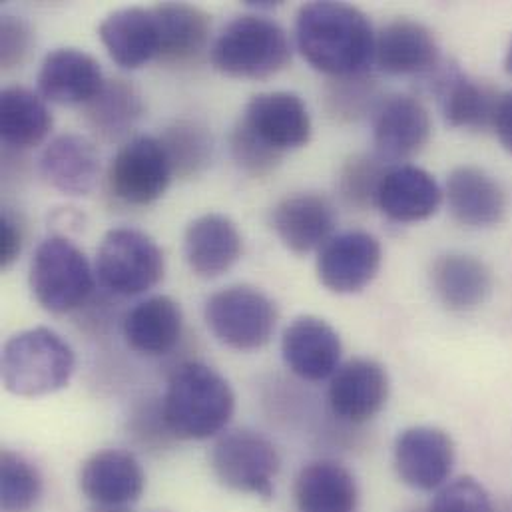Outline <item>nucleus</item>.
Wrapping results in <instances>:
<instances>
[{
	"label": "nucleus",
	"instance_id": "nucleus-28",
	"mask_svg": "<svg viewBox=\"0 0 512 512\" xmlns=\"http://www.w3.org/2000/svg\"><path fill=\"white\" fill-rule=\"evenodd\" d=\"M122 331L128 347L136 353L148 357L166 355L182 337V307L168 295L148 297L128 311Z\"/></svg>",
	"mask_w": 512,
	"mask_h": 512
},
{
	"label": "nucleus",
	"instance_id": "nucleus-33",
	"mask_svg": "<svg viewBox=\"0 0 512 512\" xmlns=\"http://www.w3.org/2000/svg\"><path fill=\"white\" fill-rule=\"evenodd\" d=\"M42 497L38 469L20 453L4 449L0 455V511L32 512Z\"/></svg>",
	"mask_w": 512,
	"mask_h": 512
},
{
	"label": "nucleus",
	"instance_id": "nucleus-34",
	"mask_svg": "<svg viewBox=\"0 0 512 512\" xmlns=\"http://www.w3.org/2000/svg\"><path fill=\"white\" fill-rule=\"evenodd\" d=\"M391 166H385L381 156H355L351 158L339 174L337 188L345 204L353 208H367L377 204V192L385 172Z\"/></svg>",
	"mask_w": 512,
	"mask_h": 512
},
{
	"label": "nucleus",
	"instance_id": "nucleus-30",
	"mask_svg": "<svg viewBox=\"0 0 512 512\" xmlns=\"http://www.w3.org/2000/svg\"><path fill=\"white\" fill-rule=\"evenodd\" d=\"M52 124V112L40 94L24 86H6L0 92V138L8 148L28 150L42 144Z\"/></svg>",
	"mask_w": 512,
	"mask_h": 512
},
{
	"label": "nucleus",
	"instance_id": "nucleus-22",
	"mask_svg": "<svg viewBox=\"0 0 512 512\" xmlns=\"http://www.w3.org/2000/svg\"><path fill=\"white\" fill-rule=\"evenodd\" d=\"M96 144L82 134H60L40 154V174L64 196H88L100 178Z\"/></svg>",
	"mask_w": 512,
	"mask_h": 512
},
{
	"label": "nucleus",
	"instance_id": "nucleus-29",
	"mask_svg": "<svg viewBox=\"0 0 512 512\" xmlns=\"http://www.w3.org/2000/svg\"><path fill=\"white\" fill-rule=\"evenodd\" d=\"M299 512H359V487L353 473L337 461L305 465L293 487Z\"/></svg>",
	"mask_w": 512,
	"mask_h": 512
},
{
	"label": "nucleus",
	"instance_id": "nucleus-41",
	"mask_svg": "<svg viewBox=\"0 0 512 512\" xmlns=\"http://www.w3.org/2000/svg\"><path fill=\"white\" fill-rule=\"evenodd\" d=\"M505 66H507V72L512 74V44L511 48H509V52H507V58H505Z\"/></svg>",
	"mask_w": 512,
	"mask_h": 512
},
{
	"label": "nucleus",
	"instance_id": "nucleus-17",
	"mask_svg": "<svg viewBox=\"0 0 512 512\" xmlns=\"http://www.w3.org/2000/svg\"><path fill=\"white\" fill-rule=\"evenodd\" d=\"M38 94L60 106H86L104 86L100 62L80 48L48 52L38 70Z\"/></svg>",
	"mask_w": 512,
	"mask_h": 512
},
{
	"label": "nucleus",
	"instance_id": "nucleus-11",
	"mask_svg": "<svg viewBox=\"0 0 512 512\" xmlns=\"http://www.w3.org/2000/svg\"><path fill=\"white\" fill-rule=\"evenodd\" d=\"M383 263L379 240L361 230L333 236L317 256L321 285L339 295L359 293L373 283Z\"/></svg>",
	"mask_w": 512,
	"mask_h": 512
},
{
	"label": "nucleus",
	"instance_id": "nucleus-31",
	"mask_svg": "<svg viewBox=\"0 0 512 512\" xmlns=\"http://www.w3.org/2000/svg\"><path fill=\"white\" fill-rule=\"evenodd\" d=\"M86 122L106 142H118L130 134L144 114L140 90L122 78L106 80L102 90L84 106Z\"/></svg>",
	"mask_w": 512,
	"mask_h": 512
},
{
	"label": "nucleus",
	"instance_id": "nucleus-19",
	"mask_svg": "<svg viewBox=\"0 0 512 512\" xmlns=\"http://www.w3.org/2000/svg\"><path fill=\"white\" fill-rule=\"evenodd\" d=\"M80 491L100 507H130L146 487V475L140 461L122 449H104L94 453L80 469Z\"/></svg>",
	"mask_w": 512,
	"mask_h": 512
},
{
	"label": "nucleus",
	"instance_id": "nucleus-20",
	"mask_svg": "<svg viewBox=\"0 0 512 512\" xmlns=\"http://www.w3.org/2000/svg\"><path fill=\"white\" fill-rule=\"evenodd\" d=\"M433 122L425 104L413 96H393L381 104L375 116L373 140L383 160H407L417 156L431 140Z\"/></svg>",
	"mask_w": 512,
	"mask_h": 512
},
{
	"label": "nucleus",
	"instance_id": "nucleus-6",
	"mask_svg": "<svg viewBox=\"0 0 512 512\" xmlns=\"http://www.w3.org/2000/svg\"><path fill=\"white\" fill-rule=\"evenodd\" d=\"M214 337L236 351L265 347L277 327L275 301L252 285H232L216 291L204 309Z\"/></svg>",
	"mask_w": 512,
	"mask_h": 512
},
{
	"label": "nucleus",
	"instance_id": "nucleus-42",
	"mask_svg": "<svg viewBox=\"0 0 512 512\" xmlns=\"http://www.w3.org/2000/svg\"><path fill=\"white\" fill-rule=\"evenodd\" d=\"M413 512H423V511H413Z\"/></svg>",
	"mask_w": 512,
	"mask_h": 512
},
{
	"label": "nucleus",
	"instance_id": "nucleus-18",
	"mask_svg": "<svg viewBox=\"0 0 512 512\" xmlns=\"http://www.w3.org/2000/svg\"><path fill=\"white\" fill-rule=\"evenodd\" d=\"M337 226L333 204L321 194H295L283 198L271 212V228L293 254L319 252Z\"/></svg>",
	"mask_w": 512,
	"mask_h": 512
},
{
	"label": "nucleus",
	"instance_id": "nucleus-40",
	"mask_svg": "<svg viewBox=\"0 0 512 512\" xmlns=\"http://www.w3.org/2000/svg\"><path fill=\"white\" fill-rule=\"evenodd\" d=\"M92 512H132L128 507H100V505H94Z\"/></svg>",
	"mask_w": 512,
	"mask_h": 512
},
{
	"label": "nucleus",
	"instance_id": "nucleus-26",
	"mask_svg": "<svg viewBox=\"0 0 512 512\" xmlns=\"http://www.w3.org/2000/svg\"><path fill=\"white\" fill-rule=\"evenodd\" d=\"M431 287L439 303L453 313L481 307L493 291L489 265L467 254H445L431 265Z\"/></svg>",
	"mask_w": 512,
	"mask_h": 512
},
{
	"label": "nucleus",
	"instance_id": "nucleus-4",
	"mask_svg": "<svg viewBox=\"0 0 512 512\" xmlns=\"http://www.w3.org/2000/svg\"><path fill=\"white\" fill-rule=\"evenodd\" d=\"M291 60L287 32L261 14H242L226 24L212 46L214 66L232 78L265 80Z\"/></svg>",
	"mask_w": 512,
	"mask_h": 512
},
{
	"label": "nucleus",
	"instance_id": "nucleus-27",
	"mask_svg": "<svg viewBox=\"0 0 512 512\" xmlns=\"http://www.w3.org/2000/svg\"><path fill=\"white\" fill-rule=\"evenodd\" d=\"M152 10L160 34L158 60L166 64L196 62L208 48L212 16L188 2H162L152 6Z\"/></svg>",
	"mask_w": 512,
	"mask_h": 512
},
{
	"label": "nucleus",
	"instance_id": "nucleus-21",
	"mask_svg": "<svg viewBox=\"0 0 512 512\" xmlns=\"http://www.w3.org/2000/svg\"><path fill=\"white\" fill-rule=\"evenodd\" d=\"M443 196L439 182L427 170L401 164L385 172L375 206L393 222L417 224L439 212Z\"/></svg>",
	"mask_w": 512,
	"mask_h": 512
},
{
	"label": "nucleus",
	"instance_id": "nucleus-14",
	"mask_svg": "<svg viewBox=\"0 0 512 512\" xmlns=\"http://www.w3.org/2000/svg\"><path fill=\"white\" fill-rule=\"evenodd\" d=\"M387 369L367 357L343 363L331 377L327 399L335 417L347 423L371 421L389 399Z\"/></svg>",
	"mask_w": 512,
	"mask_h": 512
},
{
	"label": "nucleus",
	"instance_id": "nucleus-9",
	"mask_svg": "<svg viewBox=\"0 0 512 512\" xmlns=\"http://www.w3.org/2000/svg\"><path fill=\"white\" fill-rule=\"evenodd\" d=\"M174 178L160 138L134 136L124 142L108 168L110 194L130 206L158 202Z\"/></svg>",
	"mask_w": 512,
	"mask_h": 512
},
{
	"label": "nucleus",
	"instance_id": "nucleus-36",
	"mask_svg": "<svg viewBox=\"0 0 512 512\" xmlns=\"http://www.w3.org/2000/svg\"><path fill=\"white\" fill-rule=\"evenodd\" d=\"M232 156L236 164L254 178L271 174L283 160L279 154L259 144L242 124H236L232 132Z\"/></svg>",
	"mask_w": 512,
	"mask_h": 512
},
{
	"label": "nucleus",
	"instance_id": "nucleus-15",
	"mask_svg": "<svg viewBox=\"0 0 512 512\" xmlns=\"http://www.w3.org/2000/svg\"><path fill=\"white\" fill-rule=\"evenodd\" d=\"M445 196L453 218L467 228L499 226L509 212L505 186L479 166L455 168L447 178Z\"/></svg>",
	"mask_w": 512,
	"mask_h": 512
},
{
	"label": "nucleus",
	"instance_id": "nucleus-38",
	"mask_svg": "<svg viewBox=\"0 0 512 512\" xmlns=\"http://www.w3.org/2000/svg\"><path fill=\"white\" fill-rule=\"evenodd\" d=\"M24 230L20 220L4 210L0 214V269H8L22 252Z\"/></svg>",
	"mask_w": 512,
	"mask_h": 512
},
{
	"label": "nucleus",
	"instance_id": "nucleus-32",
	"mask_svg": "<svg viewBox=\"0 0 512 512\" xmlns=\"http://www.w3.org/2000/svg\"><path fill=\"white\" fill-rule=\"evenodd\" d=\"M160 142L170 160L174 178H198L212 164L214 138L212 132L200 122L178 120L164 130Z\"/></svg>",
	"mask_w": 512,
	"mask_h": 512
},
{
	"label": "nucleus",
	"instance_id": "nucleus-8",
	"mask_svg": "<svg viewBox=\"0 0 512 512\" xmlns=\"http://www.w3.org/2000/svg\"><path fill=\"white\" fill-rule=\"evenodd\" d=\"M279 465L275 445L248 429L226 433L212 449V469L218 481L244 495L271 499Z\"/></svg>",
	"mask_w": 512,
	"mask_h": 512
},
{
	"label": "nucleus",
	"instance_id": "nucleus-7",
	"mask_svg": "<svg viewBox=\"0 0 512 512\" xmlns=\"http://www.w3.org/2000/svg\"><path fill=\"white\" fill-rule=\"evenodd\" d=\"M166 261L160 246L142 230L114 228L98 248L94 271L98 281L116 295H140L164 277Z\"/></svg>",
	"mask_w": 512,
	"mask_h": 512
},
{
	"label": "nucleus",
	"instance_id": "nucleus-5",
	"mask_svg": "<svg viewBox=\"0 0 512 512\" xmlns=\"http://www.w3.org/2000/svg\"><path fill=\"white\" fill-rule=\"evenodd\" d=\"M94 273L78 246L64 236H52L36 248L28 283L42 309L62 315L86 303L94 289Z\"/></svg>",
	"mask_w": 512,
	"mask_h": 512
},
{
	"label": "nucleus",
	"instance_id": "nucleus-24",
	"mask_svg": "<svg viewBox=\"0 0 512 512\" xmlns=\"http://www.w3.org/2000/svg\"><path fill=\"white\" fill-rule=\"evenodd\" d=\"M98 36L110 58L128 70L158 58L160 34L152 8L128 6L110 12L98 26Z\"/></svg>",
	"mask_w": 512,
	"mask_h": 512
},
{
	"label": "nucleus",
	"instance_id": "nucleus-3",
	"mask_svg": "<svg viewBox=\"0 0 512 512\" xmlns=\"http://www.w3.org/2000/svg\"><path fill=\"white\" fill-rule=\"evenodd\" d=\"M76 367L72 347L48 327H32L12 335L0 357V377L16 397H44L64 389Z\"/></svg>",
	"mask_w": 512,
	"mask_h": 512
},
{
	"label": "nucleus",
	"instance_id": "nucleus-23",
	"mask_svg": "<svg viewBox=\"0 0 512 512\" xmlns=\"http://www.w3.org/2000/svg\"><path fill=\"white\" fill-rule=\"evenodd\" d=\"M242 252V234L224 214H204L186 228L184 254L198 277L216 279L228 273L240 261Z\"/></svg>",
	"mask_w": 512,
	"mask_h": 512
},
{
	"label": "nucleus",
	"instance_id": "nucleus-39",
	"mask_svg": "<svg viewBox=\"0 0 512 512\" xmlns=\"http://www.w3.org/2000/svg\"><path fill=\"white\" fill-rule=\"evenodd\" d=\"M493 130L501 142V146L512 154V90L499 96Z\"/></svg>",
	"mask_w": 512,
	"mask_h": 512
},
{
	"label": "nucleus",
	"instance_id": "nucleus-1",
	"mask_svg": "<svg viewBox=\"0 0 512 512\" xmlns=\"http://www.w3.org/2000/svg\"><path fill=\"white\" fill-rule=\"evenodd\" d=\"M375 36L367 14L347 2H307L295 18L301 56L317 72L339 80L367 72L375 60Z\"/></svg>",
	"mask_w": 512,
	"mask_h": 512
},
{
	"label": "nucleus",
	"instance_id": "nucleus-16",
	"mask_svg": "<svg viewBox=\"0 0 512 512\" xmlns=\"http://www.w3.org/2000/svg\"><path fill=\"white\" fill-rule=\"evenodd\" d=\"M375 62L391 76L431 74L441 66V48L429 26L397 18L377 32Z\"/></svg>",
	"mask_w": 512,
	"mask_h": 512
},
{
	"label": "nucleus",
	"instance_id": "nucleus-12",
	"mask_svg": "<svg viewBox=\"0 0 512 512\" xmlns=\"http://www.w3.org/2000/svg\"><path fill=\"white\" fill-rule=\"evenodd\" d=\"M399 479L417 491H437L447 485L455 465L453 439L437 427L405 429L393 449Z\"/></svg>",
	"mask_w": 512,
	"mask_h": 512
},
{
	"label": "nucleus",
	"instance_id": "nucleus-35",
	"mask_svg": "<svg viewBox=\"0 0 512 512\" xmlns=\"http://www.w3.org/2000/svg\"><path fill=\"white\" fill-rule=\"evenodd\" d=\"M427 512H493V503L479 481L461 477L441 487Z\"/></svg>",
	"mask_w": 512,
	"mask_h": 512
},
{
	"label": "nucleus",
	"instance_id": "nucleus-37",
	"mask_svg": "<svg viewBox=\"0 0 512 512\" xmlns=\"http://www.w3.org/2000/svg\"><path fill=\"white\" fill-rule=\"evenodd\" d=\"M32 48V28L22 16L4 14L0 18V66L12 70L20 66Z\"/></svg>",
	"mask_w": 512,
	"mask_h": 512
},
{
	"label": "nucleus",
	"instance_id": "nucleus-25",
	"mask_svg": "<svg viewBox=\"0 0 512 512\" xmlns=\"http://www.w3.org/2000/svg\"><path fill=\"white\" fill-rule=\"evenodd\" d=\"M431 74L443 116L453 128L473 132L493 128L501 94L491 86L469 78L457 66H439Z\"/></svg>",
	"mask_w": 512,
	"mask_h": 512
},
{
	"label": "nucleus",
	"instance_id": "nucleus-10",
	"mask_svg": "<svg viewBox=\"0 0 512 512\" xmlns=\"http://www.w3.org/2000/svg\"><path fill=\"white\" fill-rule=\"evenodd\" d=\"M238 124H242L259 144L281 158L287 152L307 146L313 132L305 102L297 94L285 90L256 94L248 102Z\"/></svg>",
	"mask_w": 512,
	"mask_h": 512
},
{
	"label": "nucleus",
	"instance_id": "nucleus-13",
	"mask_svg": "<svg viewBox=\"0 0 512 512\" xmlns=\"http://www.w3.org/2000/svg\"><path fill=\"white\" fill-rule=\"evenodd\" d=\"M341 337L321 317H295L281 339V355L287 369L303 381H323L341 367Z\"/></svg>",
	"mask_w": 512,
	"mask_h": 512
},
{
	"label": "nucleus",
	"instance_id": "nucleus-2",
	"mask_svg": "<svg viewBox=\"0 0 512 512\" xmlns=\"http://www.w3.org/2000/svg\"><path fill=\"white\" fill-rule=\"evenodd\" d=\"M160 409L172 437L206 441L232 421L236 395L216 369L190 361L172 373Z\"/></svg>",
	"mask_w": 512,
	"mask_h": 512
}]
</instances>
